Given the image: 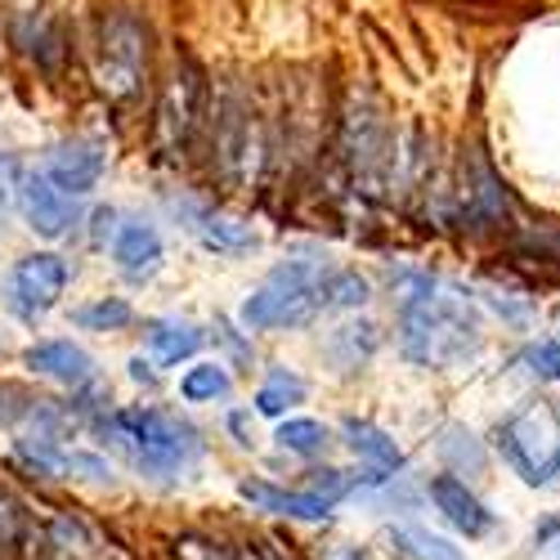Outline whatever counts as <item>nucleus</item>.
<instances>
[{"label": "nucleus", "instance_id": "nucleus-23", "mask_svg": "<svg viewBox=\"0 0 560 560\" xmlns=\"http://www.w3.org/2000/svg\"><path fill=\"white\" fill-rule=\"evenodd\" d=\"M395 542H399V547H408L417 560H466L448 538H440V534H431V529H417V525L399 529V534H395Z\"/></svg>", "mask_w": 560, "mask_h": 560}, {"label": "nucleus", "instance_id": "nucleus-21", "mask_svg": "<svg viewBox=\"0 0 560 560\" xmlns=\"http://www.w3.org/2000/svg\"><path fill=\"white\" fill-rule=\"evenodd\" d=\"M72 318L81 323V328H90V332H117V328H126L135 314H130L126 301H117V296L108 301V296H104V301H95V305H81Z\"/></svg>", "mask_w": 560, "mask_h": 560}, {"label": "nucleus", "instance_id": "nucleus-12", "mask_svg": "<svg viewBox=\"0 0 560 560\" xmlns=\"http://www.w3.org/2000/svg\"><path fill=\"white\" fill-rule=\"evenodd\" d=\"M27 368L40 372V377H55L63 386H85L95 377V359H90L81 346L72 341H40L27 350Z\"/></svg>", "mask_w": 560, "mask_h": 560}, {"label": "nucleus", "instance_id": "nucleus-31", "mask_svg": "<svg viewBox=\"0 0 560 560\" xmlns=\"http://www.w3.org/2000/svg\"><path fill=\"white\" fill-rule=\"evenodd\" d=\"M130 377H135V382H153V372H149L144 359H135V363H130Z\"/></svg>", "mask_w": 560, "mask_h": 560}, {"label": "nucleus", "instance_id": "nucleus-16", "mask_svg": "<svg viewBox=\"0 0 560 560\" xmlns=\"http://www.w3.org/2000/svg\"><path fill=\"white\" fill-rule=\"evenodd\" d=\"M346 444L359 453V457H368L377 471H399L404 466V453L395 448V440L382 431V427H372V422H359V417H350L346 422Z\"/></svg>", "mask_w": 560, "mask_h": 560}, {"label": "nucleus", "instance_id": "nucleus-26", "mask_svg": "<svg viewBox=\"0 0 560 560\" xmlns=\"http://www.w3.org/2000/svg\"><path fill=\"white\" fill-rule=\"evenodd\" d=\"M175 551L184 556V560H243L233 547H220V542H202V538H179L175 542Z\"/></svg>", "mask_w": 560, "mask_h": 560}, {"label": "nucleus", "instance_id": "nucleus-6", "mask_svg": "<svg viewBox=\"0 0 560 560\" xmlns=\"http://www.w3.org/2000/svg\"><path fill=\"white\" fill-rule=\"evenodd\" d=\"M63 288H68V265L50 252H32L10 273V310L23 318H36L59 305Z\"/></svg>", "mask_w": 560, "mask_h": 560}, {"label": "nucleus", "instance_id": "nucleus-8", "mask_svg": "<svg viewBox=\"0 0 560 560\" xmlns=\"http://www.w3.org/2000/svg\"><path fill=\"white\" fill-rule=\"evenodd\" d=\"M104 162L108 153L95 144V139H68V144H59L50 153V166H45V175H50V184L59 194H90L104 175Z\"/></svg>", "mask_w": 560, "mask_h": 560}, {"label": "nucleus", "instance_id": "nucleus-4", "mask_svg": "<svg viewBox=\"0 0 560 560\" xmlns=\"http://www.w3.org/2000/svg\"><path fill=\"white\" fill-rule=\"evenodd\" d=\"M502 462L516 471L525 485H551V476H560V417L542 404L511 412L506 422H498L493 431Z\"/></svg>", "mask_w": 560, "mask_h": 560}, {"label": "nucleus", "instance_id": "nucleus-11", "mask_svg": "<svg viewBox=\"0 0 560 560\" xmlns=\"http://www.w3.org/2000/svg\"><path fill=\"white\" fill-rule=\"evenodd\" d=\"M113 256H117L121 273L135 278V283H139V278H153L162 269V233L153 224H144V220H130V224L117 229Z\"/></svg>", "mask_w": 560, "mask_h": 560}, {"label": "nucleus", "instance_id": "nucleus-13", "mask_svg": "<svg viewBox=\"0 0 560 560\" xmlns=\"http://www.w3.org/2000/svg\"><path fill=\"white\" fill-rule=\"evenodd\" d=\"M243 498L256 502L260 511H273V516H292V521H328L332 516V498H318V493H288V489H273L260 480L243 485Z\"/></svg>", "mask_w": 560, "mask_h": 560}, {"label": "nucleus", "instance_id": "nucleus-3", "mask_svg": "<svg viewBox=\"0 0 560 560\" xmlns=\"http://www.w3.org/2000/svg\"><path fill=\"white\" fill-rule=\"evenodd\" d=\"M328 269L318 260H288L278 265L256 296H247L243 305V323L252 332H269V328H301L318 310H328L323 292H328Z\"/></svg>", "mask_w": 560, "mask_h": 560}, {"label": "nucleus", "instance_id": "nucleus-27", "mask_svg": "<svg viewBox=\"0 0 560 560\" xmlns=\"http://www.w3.org/2000/svg\"><path fill=\"white\" fill-rule=\"evenodd\" d=\"M489 305L506 318V323H529V305H521V301H511V296H502V292H489Z\"/></svg>", "mask_w": 560, "mask_h": 560}, {"label": "nucleus", "instance_id": "nucleus-10", "mask_svg": "<svg viewBox=\"0 0 560 560\" xmlns=\"http://www.w3.org/2000/svg\"><path fill=\"white\" fill-rule=\"evenodd\" d=\"M427 493H431V502L444 511V521L453 525V529H462L466 538H485L489 529H493V516L485 511V502L466 489L457 476H435L431 485H427Z\"/></svg>", "mask_w": 560, "mask_h": 560}, {"label": "nucleus", "instance_id": "nucleus-29", "mask_svg": "<svg viewBox=\"0 0 560 560\" xmlns=\"http://www.w3.org/2000/svg\"><path fill=\"white\" fill-rule=\"evenodd\" d=\"M113 229H117V211H113V207H100V211H95V243H108Z\"/></svg>", "mask_w": 560, "mask_h": 560}, {"label": "nucleus", "instance_id": "nucleus-18", "mask_svg": "<svg viewBox=\"0 0 560 560\" xmlns=\"http://www.w3.org/2000/svg\"><path fill=\"white\" fill-rule=\"evenodd\" d=\"M305 399V382L296 377V372H288V368H273L269 372V382L260 386V395H256V412H265V417H283L288 408H296Z\"/></svg>", "mask_w": 560, "mask_h": 560}, {"label": "nucleus", "instance_id": "nucleus-14", "mask_svg": "<svg viewBox=\"0 0 560 560\" xmlns=\"http://www.w3.org/2000/svg\"><path fill=\"white\" fill-rule=\"evenodd\" d=\"M435 453H440V462L448 466L453 476H485V471H489V448H485V440H480L471 427H462V422H453V427L440 431Z\"/></svg>", "mask_w": 560, "mask_h": 560}, {"label": "nucleus", "instance_id": "nucleus-25", "mask_svg": "<svg viewBox=\"0 0 560 560\" xmlns=\"http://www.w3.org/2000/svg\"><path fill=\"white\" fill-rule=\"evenodd\" d=\"M525 363L538 382H560V341H534L525 350Z\"/></svg>", "mask_w": 560, "mask_h": 560}, {"label": "nucleus", "instance_id": "nucleus-1", "mask_svg": "<svg viewBox=\"0 0 560 560\" xmlns=\"http://www.w3.org/2000/svg\"><path fill=\"white\" fill-rule=\"evenodd\" d=\"M399 314H404V354L422 368L462 363L485 341L476 305L462 292L440 288L431 273L399 278Z\"/></svg>", "mask_w": 560, "mask_h": 560}, {"label": "nucleus", "instance_id": "nucleus-7", "mask_svg": "<svg viewBox=\"0 0 560 560\" xmlns=\"http://www.w3.org/2000/svg\"><path fill=\"white\" fill-rule=\"evenodd\" d=\"M198 100H202V81L194 68H184L171 77L166 95H162V108H158V135H162V149H184L189 135L198 126Z\"/></svg>", "mask_w": 560, "mask_h": 560}, {"label": "nucleus", "instance_id": "nucleus-20", "mask_svg": "<svg viewBox=\"0 0 560 560\" xmlns=\"http://www.w3.org/2000/svg\"><path fill=\"white\" fill-rule=\"evenodd\" d=\"M179 395L189 399V404H211V399H224V395H229V372H224L220 363H198V368L184 372Z\"/></svg>", "mask_w": 560, "mask_h": 560}, {"label": "nucleus", "instance_id": "nucleus-22", "mask_svg": "<svg viewBox=\"0 0 560 560\" xmlns=\"http://www.w3.org/2000/svg\"><path fill=\"white\" fill-rule=\"evenodd\" d=\"M278 444H283L288 453H323V444H328V427L323 422H310V417H296V422H283L273 435Z\"/></svg>", "mask_w": 560, "mask_h": 560}, {"label": "nucleus", "instance_id": "nucleus-30", "mask_svg": "<svg viewBox=\"0 0 560 560\" xmlns=\"http://www.w3.org/2000/svg\"><path fill=\"white\" fill-rule=\"evenodd\" d=\"M229 427H233V435H238V444H252L256 435H252V417L247 412H233L229 417Z\"/></svg>", "mask_w": 560, "mask_h": 560}, {"label": "nucleus", "instance_id": "nucleus-5", "mask_svg": "<svg viewBox=\"0 0 560 560\" xmlns=\"http://www.w3.org/2000/svg\"><path fill=\"white\" fill-rule=\"evenodd\" d=\"M100 85L113 100H135L139 85L149 77V32L135 14L113 10L100 23V63H95Z\"/></svg>", "mask_w": 560, "mask_h": 560}, {"label": "nucleus", "instance_id": "nucleus-9", "mask_svg": "<svg viewBox=\"0 0 560 560\" xmlns=\"http://www.w3.org/2000/svg\"><path fill=\"white\" fill-rule=\"evenodd\" d=\"M19 202H23L27 224L40 233V238H63V233L72 229V202H68V194L55 189L50 175H40V171L23 175L19 179Z\"/></svg>", "mask_w": 560, "mask_h": 560}, {"label": "nucleus", "instance_id": "nucleus-19", "mask_svg": "<svg viewBox=\"0 0 560 560\" xmlns=\"http://www.w3.org/2000/svg\"><path fill=\"white\" fill-rule=\"evenodd\" d=\"M198 233H202V243L215 247V252H243V247H256V229L243 224V220L202 215V220H198Z\"/></svg>", "mask_w": 560, "mask_h": 560}, {"label": "nucleus", "instance_id": "nucleus-17", "mask_svg": "<svg viewBox=\"0 0 560 560\" xmlns=\"http://www.w3.org/2000/svg\"><path fill=\"white\" fill-rule=\"evenodd\" d=\"M377 328L372 323H346V328H337L332 332V341H328V359L341 368V372H354V368H363L372 354H377Z\"/></svg>", "mask_w": 560, "mask_h": 560}, {"label": "nucleus", "instance_id": "nucleus-15", "mask_svg": "<svg viewBox=\"0 0 560 560\" xmlns=\"http://www.w3.org/2000/svg\"><path fill=\"white\" fill-rule=\"evenodd\" d=\"M149 346L158 354V363H179V359H189L202 350V332L194 328V323H184V318H158L153 328H149Z\"/></svg>", "mask_w": 560, "mask_h": 560}, {"label": "nucleus", "instance_id": "nucleus-2", "mask_svg": "<svg viewBox=\"0 0 560 560\" xmlns=\"http://www.w3.org/2000/svg\"><path fill=\"white\" fill-rule=\"evenodd\" d=\"M104 435L117 453H126L144 476H175L189 462H198L202 440L189 422L162 408H126L104 417Z\"/></svg>", "mask_w": 560, "mask_h": 560}, {"label": "nucleus", "instance_id": "nucleus-28", "mask_svg": "<svg viewBox=\"0 0 560 560\" xmlns=\"http://www.w3.org/2000/svg\"><path fill=\"white\" fill-rule=\"evenodd\" d=\"M14 534H19V506L10 493H0V542L14 538Z\"/></svg>", "mask_w": 560, "mask_h": 560}, {"label": "nucleus", "instance_id": "nucleus-24", "mask_svg": "<svg viewBox=\"0 0 560 560\" xmlns=\"http://www.w3.org/2000/svg\"><path fill=\"white\" fill-rule=\"evenodd\" d=\"M368 278H359V273H332L328 278V292H323V301H328L332 310H359L363 301H368Z\"/></svg>", "mask_w": 560, "mask_h": 560}]
</instances>
